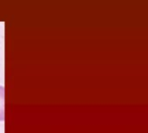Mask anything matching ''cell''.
Masks as SVG:
<instances>
[{
    "label": "cell",
    "mask_w": 148,
    "mask_h": 133,
    "mask_svg": "<svg viewBox=\"0 0 148 133\" xmlns=\"http://www.w3.org/2000/svg\"><path fill=\"white\" fill-rule=\"evenodd\" d=\"M4 120V88L0 87V121Z\"/></svg>",
    "instance_id": "6da1fadb"
}]
</instances>
